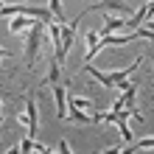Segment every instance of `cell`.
I'll return each instance as SVG.
<instances>
[{"label": "cell", "mask_w": 154, "mask_h": 154, "mask_svg": "<svg viewBox=\"0 0 154 154\" xmlns=\"http://www.w3.org/2000/svg\"><path fill=\"white\" fill-rule=\"evenodd\" d=\"M143 62H146V59H143V56H137V59H134L129 67H123V70H115V73H101V70H95L93 65H90V62H84V67H81V70H84V73H90L95 81H101V84H104L106 90H115L118 84H121V81H126V79H129V76L134 73V70H137V67L143 65Z\"/></svg>", "instance_id": "1"}, {"label": "cell", "mask_w": 154, "mask_h": 154, "mask_svg": "<svg viewBox=\"0 0 154 154\" xmlns=\"http://www.w3.org/2000/svg\"><path fill=\"white\" fill-rule=\"evenodd\" d=\"M42 28L45 25L42 23H34L28 31V37H25V67H34V62H37V51H39V45H42Z\"/></svg>", "instance_id": "2"}, {"label": "cell", "mask_w": 154, "mask_h": 154, "mask_svg": "<svg viewBox=\"0 0 154 154\" xmlns=\"http://www.w3.org/2000/svg\"><path fill=\"white\" fill-rule=\"evenodd\" d=\"M93 11H118V14H132V6L126 3V0H101V3L87 6L84 11H81V17H84V14H93Z\"/></svg>", "instance_id": "3"}, {"label": "cell", "mask_w": 154, "mask_h": 154, "mask_svg": "<svg viewBox=\"0 0 154 154\" xmlns=\"http://www.w3.org/2000/svg\"><path fill=\"white\" fill-rule=\"evenodd\" d=\"M25 118H28V137L37 140V132H39V109H37V101H25Z\"/></svg>", "instance_id": "4"}, {"label": "cell", "mask_w": 154, "mask_h": 154, "mask_svg": "<svg viewBox=\"0 0 154 154\" xmlns=\"http://www.w3.org/2000/svg\"><path fill=\"white\" fill-rule=\"evenodd\" d=\"M34 23H39V20H34V17H28V14H11L8 31H11V34H25V31H28Z\"/></svg>", "instance_id": "5"}, {"label": "cell", "mask_w": 154, "mask_h": 154, "mask_svg": "<svg viewBox=\"0 0 154 154\" xmlns=\"http://www.w3.org/2000/svg\"><path fill=\"white\" fill-rule=\"evenodd\" d=\"M51 87H53V98H56V118L65 121V115H67V90L62 84H51Z\"/></svg>", "instance_id": "6"}, {"label": "cell", "mask_w": 154, "mask_h": 154, "mask_svg": "<svg viewBox=\"0 0 154 154\" xmlns=\"http://www.w3.org/2000/svg\"><path fill=\"white\" fill-rule=\"evenodd\" d=\"M149 17H151V0H146V3L140 6V11L134 14V17H129V20H126V28H129V31H134L140 23H146Z\"/></svg>", "instance_id": "7"}, {"label": "cell", "mask_w": 154, "mask_h": 154, "mask_svg": "<svg viewBox=\"0 0 154 154\" xmlns=\"http://www.w3.org/2000/svg\"><path fill=\"white\" fill-rule=\"evenodd\" d=\"M98 39H101V31H84V42H87V53H84V59L90 62V59H95V45H98Z\"/></svg>", "instance_id": "8"}, {"label": "cell", "mask_w": 154, "mask_h": 154, "mask_svg": "<svg viewBox=\"0 0 154 154\" xmlns=\"http://www.w3.org/2000/svg\"><path fill=\"white\" fill-rule=\"evenodd\" d=\"M123 28H126V17L106 14V23H104V28H101V37H104V34H112V31H123Z\"/></svg>", "instance_id": "9"}, {"label": "cell", "mask_w": 154, "mask_h": 154, "mask_svg": "<svg viewBox=\"0 0 154 154\" xmlns=\"http://www.w3.org/2000/svg\"><path fill=\"white\" fill-rule=\"evenodd\" d=\"M65 118H70L73 123H84V126H87V123H93V118H90L87 112H81L79 106H73V104H70V112H67Z\"/></svg>", "instance_id": "10"}, {"label": "cell", "mask_w": 154, "mask_h": 154, "mask_svg": "<svg viewBox=\"0 0 154 154\" xmlns=\"http://www.w3.org/2000/svg\"><path fill=\"white\" fill-rule=\"evenodd\" d=\"M48 3H51V8H48V11H51V17H53V20H56L59 25H62V23H65V11H62V0H48Z\"/></svg>", "instance_id": "11"}, {"label": "cell", "mask_w": 154, "mask_h": 154, "mask_svg": "<svg viewBox=\"0 0 154 154\" xmlns=\"http://www.w3.org/2000/svg\"><path fill=\"white\" fill-rule=\"evenodd\" d=\"M118 132H121V137L126 140V143H132V129H129V121H126V118H118Z\"/></svg>", "instance_id": "12"}, {"label": "cell", "mask_w": 154, "mask_h": 154, "mask_svg": "<svg viewBox=\"0 0 154 154\" xmlns=\"http://www.w3.org/2000/svg\"><path fill=\"white\" fill-rule=\"evenodd\" d=\"M59 62H56V56H51V70H48V79H45V81H48V84H56V81H59Z\"/></svg>", "instance_id": "13"}, {"label": "cell", "mask_w": 154, "mask_h": 154, "mask_svg": "<svg viewBox=\"0 0 154 154\" xmlns=\"http://www.w3.org/2000/svg\"><path fill=\"white\" fill-rule=\"evenodd\" d=\"M151 146H154V137L149 134V137H143V140H137V146H134V149H129V151H137V149H151Z\"/></svg>", "instance_id": "14"}, {"label": "cell", "mask_w": 154, "mask_h": 154, "mask_svg": "<svg viewBox=\"0 0 154 154\" xmlns=\"http://www.w3.org/2000/svg\"><path fill=\"white\" fill-rule=\"evenodd\" d=\"M17 151H34V137H23V143L17 146Z\"/></svg>", "instance_id": "15"}, {"label": "cell", "mask_w": 154, "mask_h": 154, "mask_svg": "<svg viewBox=\"0 0 154 154\" xmlns=\"http://www.w3.org/2000/svg\"><path fill=\"white\" fill-rule=\"evenodd\" d=\"M56 151H62V154H67V151H70V146H67L65 140H59V146H56Z\"/></svg>", "instance_id": "16"}, {"label": "cell", "mask_w": 154, "mask_h": 154, "mask_svg": "<svg viewBox=\"0 0 154 154\" xmlns=\"http://www.w3.org/2000/svg\"><path fill=\"white\" fill-rule=\"evenodd\" d=\"M34 151H51L48 146H42V143H37V140H34Z\"/></svg>", "instance_id": "17"}, {"label": "cell", "mask_w": 154, "mask_h": 154, "mask_svg": "<svg viewBox=\"0 0 154 154\" xmlns=\"http://www.w3.org/2000/svg\"><path fill=\"white\" fill-rule=\"evenodd\" d=\"M11 56V51H6V48H0V59H8Z\"/></svg>", "instance_id": "18"}, {"label": "cell", "mask_w": 154, "mask_h": 154, "mask_svg": "<svg viewBox=\"0 0 154 154\" xmlns=\"http://www.w3.org/2000/svg\"><path fill=\"white\" fill-rule=\"evenodd\" d=\"M0 112H3V101H0Z\"/></svg>", "instance_id": "19"}, {"label": "cell", "mask_w": 154, "mask_h": 154, "mask_svg": "<svg viewBox=\"0 0 154 154\" xmlns=\"http://www.w3.org/2000/svg\"><path fill=\"white\" fill-rule=\"evenodd\" d=\"M0 6H3V0H0Z\"/></svg>", "instance_id": "20"}]
</instances>
